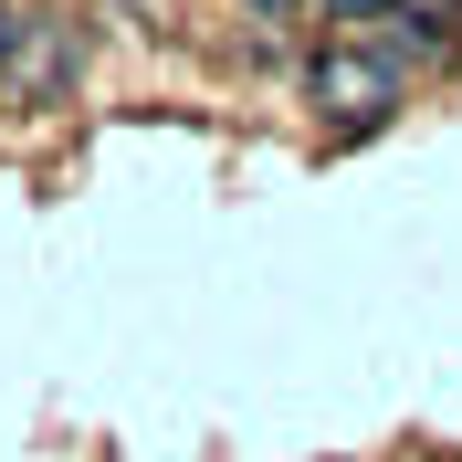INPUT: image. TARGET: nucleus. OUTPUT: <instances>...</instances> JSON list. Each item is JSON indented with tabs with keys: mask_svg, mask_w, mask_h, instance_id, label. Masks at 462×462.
Wrapping results in <instances>:
<instances>
[{
	"mask_svg": "<svg viewBox=\"0 0 462 462\" xmlns=\"http://www.w3.org/2000/svg\"><path fill=\"white\" fill-rule=\"evenodd\" d=\"M305 106H316L337 137H368V126H389V116L410 106V85H400V63L368 53V42H326V53L305 63Z\"/></svg>",
	"mask_w": 462,
	"mask_h": 462,
	"instance_id": "f257e3e1",
	"label": "nucleus"
},
{
	"mask_svg": "<svg viewBox=\"0 0 462 462\" xmlns=\"http://www.w3.org/2000/svg\"><path fill=\"white\" fill-rule=\"evenodd\" d=\"M337 22H378V11H410V0H326Z\"/></svg>",
	"mask_w": 462,
	"mask_h": 462,
	"instance_id": "f03ea898",
	"label": "nucleus"
},
{
	"mask_svg": "<svg viewBox=\"0 0 462 462\" xmlns=\"http://www.w3.org/2000/svg\"><path fill=\"white\" fill-rule=\"evenodd\" d=\"M11 42H22V22H11V11H0V63H11Z\"/></svg>",
	"mask_w": 462,
	"mask_h": 462,
	"instance_id": "7ed1b4c3",
	"label": "nucleus"
},
{
	"mask_svg": "<svg viewBox=\"0 0 462 462\" xmlns=\"http://www.w3.org/2000/svg\"><path fill=\"white\" fill-rule=\"evenodd\" d=\"M263 11H294V0H263Z\"/></svg>",
	"mask_w": 462,
	"mask_h": 462,
	"instance_id": "20e7f679",
	"label": "nucleus"
}]
</instances>
